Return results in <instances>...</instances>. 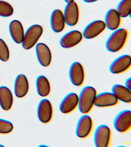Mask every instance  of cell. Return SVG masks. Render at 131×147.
Returning a JSON list of instances; mask_svg holds the SVG:
<instances>
[{
    "mask_svg": "<svg viewBox=\"0 0 131 147\" xmlns=\"http://www.w3.org/2000/svg\"><path fill=\"white\" fill-rule=\"evenodd\" d=\"M128 32L124 28L115 30L108 38L106 42L107 50L112 53H116L121 50L127 41Z\"/></svg>",
    "mask_w": 131,
    "mask_h": 147,
    "instance_id": "1",
    "label": "cell"
},
{
    "mask_svg": "<svg viewBox=\"0 0 131 147\" xmlns=\"http://www.w3.org/2000/svg\"><path fill=\"white\" fill-rule=\"evenodd\" d=\"M96 94V89L92 86H87L82 88L79 95L78 105L80 112L86 114L91 110Z\"/></svg>",
    "mask_w": 131,
    "mask_h": 147,
    "instance_id": "2",
    "label": "cell"
},
{
    "mask_svg": "<svg viewBox=\"0 0 131 147\" xmlns=\"http://www.w3.org/2000/svg\"><path fill=\"white\" fill-rule=\"evenodd\" d=\"M43 27L35 24L30 26L26 31L22 42L23 48L25 49L33 48L37 43L42 35Z\"/></svg>",
    "mask_w": 131,
    "mask_h": 147,
    "instance_id": "3",
    "label": "cell"
},
{
    "mask_svg": "<svg viewBox=\"0 0 131 147\" xmlns=\"http://www.w3.org/2000/svg\"><path fill=\"white\" fill-rule=\"evenodd\" d=\"M111 130L107 125H100L95 130L94 141L96 147H108L110 145Z\"/></svg>",
    "mask_w": 131,
    "mask_h": 147,
    "instance_id": "4",
    "label": "cell"
},
{
    "mask_svg": "<svg viewBox=\"0 0 131 147\" xmlns=\"http://www.w3.org/2000/svg\"><path fill=\"white\" fill-rule=\"evenodd\" d=\"M115 129L121 133L128 131L131 127V112L129 110L121 111L116 116L113 122Z\"/></svg>",
    "mask_w": 131,
    "mask_h": 147,
    "instance_id": "5",
    "label": "cell"
},
{
    "mask_svg": "<svg viewBox=\"0 0 131 147\" xmlns=\"http://www.w3.org/2000/svg\"><path fill=\"white\" fill-rule=\"evenodd\" d=\"M63 13L67 25L70 26H74L78 24L80 11L77 2L73 1L67 3Z\"/></svg>",
    "mask_w": 131,
    "mask_h": 147,
    "instance_id": "6",
    "label": "cell"
},
{
    "mask_svg": "<svg viewBox=\"0 0 131 147\" xmlns=\"http://www.w3.org/2000/svg\"><path fill=\"white\" fill-rule=\"evenodd\" d=\"M93 121L90 116L83 115L78 120L76 128V134L80 138H86L91 133L93 128Z\"/></svg>",
    "mask_w": 131,
    "mask_h": 147,
    "instance_id": "7",
    "label": "cell"
},
{
    "mask_svg": "<svg viewBox=\"0 0 131 147\" xmlns=\"http://www.w3.org/2000/svg\"><path fill=\"white\" fill-rule=\"evenodd\" d=\"M69 76L71 82L76 86H80L84 81L85 73L82 64L78 62L72 63L70 67Z\"/></svg>",
    "mask_w": 131,
    "mask_h": 147,
    "instance_id": "8",
    "label": "cell"
},
{
    "mask_svg": "<svg viewBox=\"0 0 131 147\" xmlns=\"http://www.w3.org/2000/svg\"><path fill=\"white\" fill-rule=\"evenodd\" d=\"M131 65V57L129 55H122L117 57L111 63L109 68L113 74H119L128 70Z\"/></svg>",
    "mask_w": 131,
    "mask_h": 147,
    "instance_id": "9",
    "label": "cell"
},
{
    "mask_svg": "<svg viewBox=\"0 0 131 147\" xmlns=\"http://www.w3.org/2000/svg\"><path fill=\"white\" fill-rule=\"evenodd\" d=\"M37 116L39 120L47 124L52 119L53 108L50 101L47 99H43L39 103L37 109Z\"/></svg>",
    "mask_w": 131,
    "mask_h": 147,
    "instance_id": "10",
    "label": "cell"
},
{
    "mask_svg": "<svg viewBox=\"0 0 131 147\" xmlns=\"http://www.w3.org/2000/svg\"><path fill=\"white\" fill-rule=\"evenodd\" d=\"M83 38L82 33L80 31L74 30L64 34L60 41L62 48L68 49L75 47L81 42Z\"/></svg>",
    "mask_w": 131,
    "mask_h": 147,
    "instance_id": "11",
    "label": "cell"
},
{
    "mask_svg": "<svg viewBox=\"0 0 131 147\" xmlns=\"http://www.w3.org/2000/svg\"><path fill=\"white\" fill-rule=\"evenodd\" d=\"M105 23L103 21H94L88 24L83 30V37L87 39H92L99 35L106 29Z\"/></svg>",
    "mask_w": 131,
    "mask_h": 147,
    "instance_id": "12",
    "label": "cell"
},
{
    "mask_svg": "<svg viewBox=\"0 0 131 147\" xmlns=\"http://www.w3.org/2000/svg\"><path fill=\"white\" fill-rule=\"evenodd\" d=\"M35 49L37 57L41 65L44 67L49 66L52 60V55L49 47L45 44L40 42L37 45Z\"/></svg>",
    "mask_w": 131,
    "mask_h": 147,
    "instance_id": "13",
    "label": "cell"
},
{
    "mask_svg": "<svg viewBox=\"0 0 131 147\" xmlns=\"http://www.w3.org/2000/svg\"><path fill=\"white\" fill-rule=\"evenodd\" d=\"M79 103V96L74 92L69 93L64 97L60 104V110L62 113L69 114L77 107Z\"/></svg>",
    "mask_w": 131,
    "mask_h": 147,
    "instance_id": "14",
    "label": "cell"
},
{
    "mask_svg": "<svg viewBox=\"0 0 131 147\" xmlns=\"http://www.w3.org/2000/svg\"><path fill=\"white\" fill-rule=\"evenodd\" d=\"M119 100L112 92H103L96 94L94 105L98 107L114 106L118 104Z\"/></svg>",
    "mask_w": 131,
    "mask_h": 147,
    "instance_id": "15",
    "label": "cell"
},
{
    "mask_svg": "<svg viewBox=\"0 0 131 147\" xmlns=\"http://www.w3.org/2000/svg\"><path fill=\"white\" fill-rule=\"evenodd\" d=\"M65 21L64 13L60 9L54 10L50 17V25L52 30L56 33H60L65 28Z\"/></svg>",
    "mask_w": 131,
    "mask_h": 147,
    "instance_id": "16",
    "label": "cell"
},
{
    "mask_svg": "<svg viewBox=\"0 0 131 147\" xmlns=\"http://www.w3.org/2000/svg\"><path fill=\"white\" fill-rule=\"evenodd\" d=\"M29 83L24 75H19L16 78L14 84V93L19 98L24 97L29 90Z\"/></svg>",
    "mask_w": 131,
    "mask_h": 147,
    "instance_id": "17",
    "label": "cell"
},
{
    "mask_svg": "<svg viewBox=\"0 0 131 147\" xmlns=\"http://www.w3.org/2000/svg\"><path fill=\"white\" fill-rule=\"evenodd\" d=\"M121 18L116 9H110L106 14L105 18L106 27L111 30L117 29L120 26Z\"/></svg>",
    "mask_w": 131,
    "mask_h": 147,
    "instance_id": "18",
    "label": "cell"
},
{
    "mask_svg": "<svg viewBox=\"0 0 131 147\" xmlns=\"http://www.w3.org/2000/svg\"><path fill=\"white\" fill-rule=\"evenodd\" d=\"M10 34L14 42L18 44L22 43L24 36V31L22 24L18 20H14L9 26Z\"/></svg>",
    "mask_w": 131,
    "mask_h": 147,
    "instance_id": "19",
    "label": "cell"
},
{
    "mask_svg": "<svg viewBox=\"0 0 131 147\" xmlns=\"http://www.w3.org/2000/svg\"><path fill=\"white\" fill-rule=\"evenodd\" d=\"M13 96L10 88L5 86L0 87V105L5 111H9L12 108Z\"/></svg>",
    "mask_w": 131,
    "mask_h": 147,
    "instance_id": "20",
    "label": "cell"
},
{
    "mask_svg": "<svg viewBox=\"0 0 131 147\" xmlns=\"http://www.w3.org/2000/svg\"><path fill=\"white\" fill-rule=\"evenodd\" d=\"M111 91L118 100L125 103H131V90L125 86L120 84L114 85L111 88Z\"/></svg>",
    "mask_w": 131,
    "mask_h": 147,
    "instance_id": "21",
    "label": "cell"
},
{
    "mask_svg": "<svg viewBox=\"0 0 131 147\" xmlns=\"http://www.w3.org/2000/svg\"><path fill=\"white\" fill-rule=\"evenodd\" d=\"M37 90L40 96L45 97L50 93L51 87L50 82L46 77L40 76L36 80Z\"/></svg>",
    "mask_w": 131,
    "mask_h": 147,
    "instance_id": "22",
    "label": "cell"
},
{
    "mask_svg": "<svg viewBox=\"0 0 131 147\" xmlns=\"http://www.w3.org/2000/svg\"><path fill=\"white\" fill-rule=\"evenodd\" d=\"M116 10L121 18H126L130 16L131 0H121L118 3Z\"/></svg>",
    "mask_w": 131,
    "mask_h": 147,
    "instance_id": "23",
    "label": "cell"
},
{
    "mask_svg": "<svg viewBox=\"0 0 131 147\" xmlns=\"http://www.w3.org/2000/svg\"><path fill=\"white\" fill-rule=\"evenodd\" d=\"M14 8L12 6L6 1L0 0V16L9 17L14 13Z\"/></svg>",
    "mask_w": 131,
    "mask_h": 147,
    "instance_id": "24",
    "label": "cell"
},
{
    "mask_svg": "<svg viewBox=\"0 0 131 147\" xmlns=\"http://www.w3.org/2000/svg\"><path fill=\"white\" fill-rule=\"evenodd\" d=\"M10 52L7 45L3 39L0 38V60L7 62L10 59Z\"/></svg>",
    "mask_w": 131,
    "mask_h": 147,
    "instance_id": "25",
    "label": "cell"
},
{
    "mask_svg": "<svg viewBox=\"0 0 131 147\" xmlns=\"http://www.w3.org/2000/svg\"><path fill=\"white\" fill-rule=\"evenodd\" d=\"M13 129V125L11 122L0 119V134H9L12 131Z\"/></svg>",
    "mask_w": 131,
    "mask_h": 147,
    "instance_id": "26",
    "label": "cell"
},
{
    "mask_svg": "<svg viewBox=\"0 0 131 147\" xmlns=\"http://www.w3.org/2000/svg\"><path fill=\"white\" fill-rule=\"evenodd\" d=\"M131 78H128L125 82V87L130 90H131Z\"/></svg>",
    "mask_w": 131,
    "mask_h": 147,
    "instance_id": "27",
    "label": "cell"
},
{
    "mask_svg": "<svg viewBox=\"0 0 131 147\" xmlns=\"http://www.w3.org/2000/svg\"><path fill=\"white\" fill-rule=\"evenodd\" d=\"M84 2L87 3H93V2H96L98 0H82Z\"/></svg>",
    "mask_w": 131,
    "mask_h": 147,
    "instance_id": "28",
    "label": "cell"
},
{
    "mask_svg": "<svg viewBox=\"0 0 131 147\" xmlns=\"http://www.w3.org/2000/svg\"><path fill=\"white\" fill-rule=\"evenodd\" d=\"M65 2H66L67 3H69V2H73V1H75V0H64Z\"/></svg>",
    "mask_w": 131,
    "mask_h": 147,
    "instance_id": "29",
    "label": "cell"
},
{
    "mask_svg": "<svg viewBox=\"0 0 131 147\" xmlns=\"http://www.w3.org/2000/svg\"><path fill=\"white\" fill-rule=\"evenodd\" d=\"M0 146H4L1 145H0Z\"/></svg>",
    "mask_w": 131,
    "mask_h": 147,
    "instance_id": "30",
    "label": "cell"
},
{
    "mask_svg": "<svg viewBox=\"0 0 131 147\" xmlns=\"http://www.w3.org/2000/svg\"><path fill=\"white\" fill-rule=\"evenodd\" d=\"M41 1H43V0H41Z\"/></svg>",
    "mask_w": 131,
    "mask_h": 147,
    "instance_id": "31",
    "label": "cell"
}]
</instances>
